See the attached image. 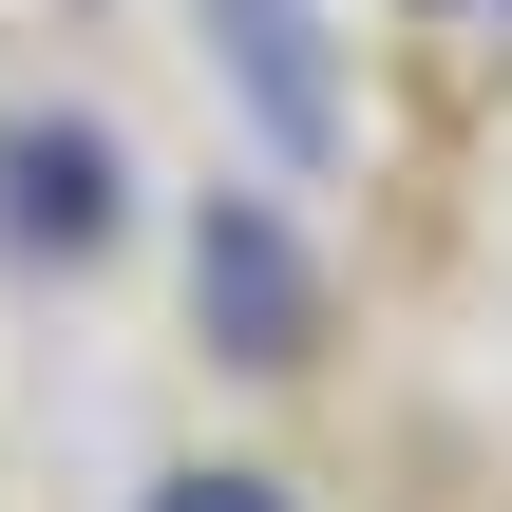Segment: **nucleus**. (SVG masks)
<instances>
[{
	"label": "nucleus",
	"mask_w": 512,
	"mask_h": 512,
	"mask_svg": "<svg viewBox=\"0 0 512 512\" xmlns=\"http://www.w3.org/2000/svg\"><path fill=\"white\" fill-rule=\"evenodd\" d=\"M0 209H19L38 247H95V209H114V152H95V133H0Z\"/></svg>",
	"instance_id": "obj_2"
},
{
	"label": "nucleus",
	"mask_w": 512,
	"mask_h": 512,
	"mask_svg": "<svg viewBox=\"0 0 512 512\" xmlns=\"http://www.w3.org/2000/svg\"><path fill=\"white\" fill-rule=\"evenodd\" d=\"M247 19V95L285 114V133H323V76H304V0H228Z\"/></svg>",
	"instance_id": "obj_3"
},
{
	"label": "nucleus",
	"mask_w": 512,
	"mask_h": 512,
	"mask_svg": "<svg viewBox=\"0 0 512 512\" xmlns=\"http://www.w3.org/2000/svg\"><path fill=\"white\" fill-rule=\"evenodd\" d=\"M190 304H209L228 361H304V247H285L266 209H209V228H190Z\"/></svg>",
	"instance_id": "obj_1"
},
{
	"label": "nucleus",
	"mask_w": 512,
	"mask_h": 512,
	"mask_svg": "<svg viewBox=\"0 0 512 512\" xmlns=\"http://www.w3.org/2000/svg\"><path fill=\"white\" fill-rule=\"evenodd\" d=\"M171 512H285V494H266V475H190Z\"/></svg>",
	"instance_id": "obj_4"
}]
</instances>
